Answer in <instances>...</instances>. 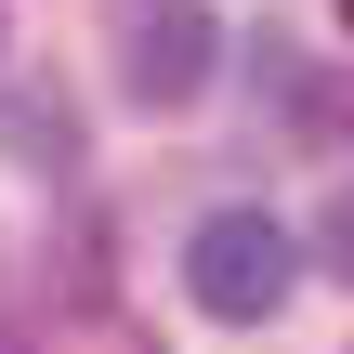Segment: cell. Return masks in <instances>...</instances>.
I'll use <instances>...</instances> for the list:
<instances>
[{"label": "cell", "mask_w": 354, "mask_h": 354, "mask_svg": "<svg viewBox=\"0 0 354 354\" xmlns=\"http://www.w3.org/2000/svg\"><path fill=\"white\" fill-rule=\"evenodd\" d=\"M289 289H302V250H289L276 210H210V223L184 236V302H197V315L263 328V315H289Z\"/></svg>", "instance_id": "1"}, {"label": "cell", "mask_w": 354, "mask_h": 354, "mask_svg": "<svg viewBox=\"0 0 354 354\" xmlns=\"http://www.w3.org/2000/svg\"><path fill=\"white\" fill-rule=\"evenodd\" d=\"M118 79H131V105H184V92L210 79V13H197V0L145 13V26H131V53H118Z\"/></svg>", "instance_id": "2"}, {"label": "cell", "mask_w": 354, "mask_h": 354, "mask_svg": "<svg viewBox=\"0 0 354 354\" xmlns=\"http://www.w3.org/2000/svg\"><path fill=\"white\" fill-rule=\"evenodd\" d=\"M0 145H13L26 171H66V145H79V131H66V105H26V92H13V105H0Z\"/></svg>", "instance_id": "3"}, {"label": "cell", "mask_w": 354, "mask_h": 354, "mask_svg": "<svg viewBox=\"0 0 354 354\" xmlns=\"http://www.w3.org/2000/svg\"><path fill=\"white\" fill-rule=\"evenodd\" d=\"M342 263H354V197H342Z\"/></svg>", "instance_id": "4"}, {"label": "cell", "mask_w": 354, "mask_h": 354, "mask_svg": "<svg viewBox=\"0 0 354 354\" xmlns=\"http://www.w3.org/2000/svg\"><path fill=\"white\" fill-rule=\"evenodd\" d=\"M342 26H354V0H342Z\"/></svg>", "instance_id": "5"}]
</instances>
